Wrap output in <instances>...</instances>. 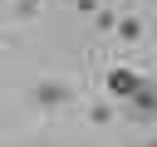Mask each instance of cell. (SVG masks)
Segmentation results:
<instances>
[{"label": "cell", "mask_w": 157, "mask_h": 147, "mask_svg": "<svg viewBox=\"0 0 157 147\" xmlns=\"http://www.w3.org/2000/svg\"><path fill=\"white\" fill-rule=\"evenodd\" d=\"M103 88H108V98H118V103H128L137 88H142V78L128 69V64H108L103 69Z\"/></svg>", "instance_id": "7a4b0ae2"}, {"label": "cell", "mask_w": 157, "mask_h": 147, "mask_svg": "<svg viewBox=\"0 0 157 147\" xmlns=\"http://www.w3.org/2000/svg\"><path fill=\"white\" fill-rule=\"evenodd\" d=\"M123 5H132V0H123Z\"/></svg>", "instance_id": "8fae6325"}, {"label": "cell", "mask_w": 157, "mask_h": 147, "mask_svg": "<svg viewBox=\"0 0 157 147\" xmlns=\"http://www.w3.org/2000/svg\"><path fill=\"white\" fill-rule=\"evenodd\" d=\"M34 15H39V0H20L15 5V20H34Z\"/></svg>", "instance_id": "52a82bcc"}, {"label": "cell", "mask_w": 157, "mask_h": 147, "mask_svg": "<svg viewBox=\"0 0 157 147\" xmlns=\"http://www.w3.org/2000/svg\"><path fill=\"white\" fill-rule=\"evenodd\" d=\"M64 5H74L78 15H98V10H103V0H64Z\"/></svg>", "instance_id": "ba28073f"}, {"label": "cell", "mask_w": 157, "mask_h": 147, "mask_svg": "<svg viewBox=\"0 0 157 147\" xmlns=\"http://www.w3.org/2000/svg\"><path fill=\"white\" fill-rule=\"evenodd\" d=\"M113 39H118V44H142V39H147V24H142L137 15H118V24H113Z\"/></svg>", "instance_id": "3957f363"}, {"label": "cell", "mask_w": 157, "mask_h": 147, "mask_svg": "<svg viewBox=\"0 0 157 147\" xmlns=\"http://www.w3.org/2000/svg\"><path fill=\"white\" fill-rule=\"evenodd\" d=\"M113 118H118V108H113V98H93V103H88V123H93V127H108Z\"/></svg>", "instance_id": "5b68a950"}, {"label": "cell", "mask_w": 157, "mask_h": 147, "mask_svg": "<svg viewBox=\"0 0 157 147\" xmlns=\"http://www.w3.org/2000/svg\"><path fill=\"white\" fill-rule=\"evenodd\" d=\"M128 103H132L128 113H132L137 123H152V118H157V88H147V83H142V88H137V93H132Z\"/></svg>", "instance_id": "277c9868"}, {"label": "cell", "mask_w": 157, "mask_h": 147, "mask_svg": "<svg viewBox=\"0 0 157 147\" xmlns=\"http://www.w3.org/2000/svg\"><path fill=\"white\" fill-rule=\"evenodd\" d=\"M29 103H34V108H44V113H59V108H69V103H74V88H69V83H59V78H44V83H34V88H29Z\"/></svg>", "instance_id": "6da1fadb"}, {"label": "cell", "mask_w": 157, "mask_h": 147, "mask_svg": "<svg viewBox=\"0 0 157 147\" xmlns=\"http://www.w3.org/2000/svg\"><path fill=\"white\" fill-rule=\"evenodd\" d=\"M113 24H118V10H113V5H103V10L93 15V29H98V34H113Z\"/></svg>", "instance_id": "8992f818"}, {"label": "cell", "mask_w": 157, "mask_h": 147, "mask_svg": "<svg viewBox=\"0 0 157 147\" xmlns=\"http://www.w3.org/2000/svg\"><path fill=\"white\" fill-rule=\"evenodd\" d=\"M137 147H157V137H152V142H137Z\"/></svg>", "instance_id": "9c48e42d"}, {"label": "cell", "mask_w": 157, "mask_h": 147, "mask_svg": "<svg viewBox=\"0 0 157 147\" xmlns=\"http://www.w3.org/2000/svg\"><path fill=\"white\" fill-rule=\"evenodd\" d=\"M10 5H20V0H10Z\"/></svg>", "instance_id": "30bf717a"}]
</instances>
